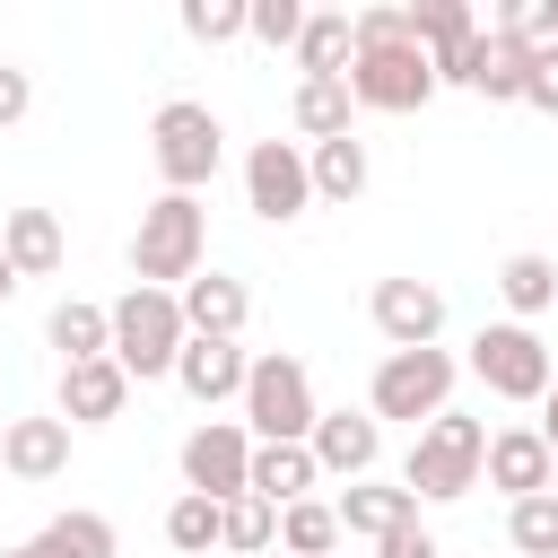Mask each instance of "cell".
I'll return each mask as SVG.
<instances>
[{
  "label": "cell",
  "instance_id": "d6986e66",
  "mask_svg": "<svg viewBox=\"0 0 558 558\" xmlns=\"http://www.w3.org/2000/svg\"><path fill=\"white\" fill-rule=\"evenodd\" d=\"M0 253L17 262V279H52V270H61V218H52V209H9Z\"/></svg>",
  "mask_w": 558,
  "mask_h": 558
},
{
  "label": "cell",
  "instance_id": "5bb4252c",
  "mask_svg": "<svg viewBox=\"0 0 558 558\" xmlns=\"http://www.w3.org/2000/svg\"><path fill=\"white\" fill-rule=\"evenodd\" d=\"M0 462H9V480H61L70 471V418H9Z\"/></svg>",
  "mask_w": 558,
  "mask_h": 558
},
{
  "label": "cell",
  "instance_id": "7a4b0ae2",
  "mask_svg": "<svg viewBox=\"0 0 558 558\" xmlns=\"http://www.w3.org/2000/svg\"><path fill=\"white\" fill-rule=\"evenodd\" d=\"M480 471H488V427L462 418V410H445V418L418 427V445H410V462H401V488H410V497H471Z\"/></svg>",
  "mask_w": 558,
  "mask_h": 558
},
{
  "label": "cell",
  "instance_id": "2e32d148",
  "mask_svg": "<svg viewBox=\"0 0 558 558\" xmlns=\"http://www.w3.org/2000/svg\"><path fill=\"white\" fill-rule=\"evenodd\" d=\"M244 375H253V357L235 340H183V357H174V384L192 401H227V392H244Z\"/></svg>",
  "mask_w": 558,
  "mask_h": 558
},
{
  "label": "cell",
  "instance_id": "4dcf8cb0",
  "mask_svg": "<svg viewBox=\"0 0 558 558\" xmlns=\"http://www.w3.org/2000/svg\"><path fill=\"white\" fill-rule=\"evenodd\" d=\"M506 532H514L523 558H558V497H549V488H541V497H514Z\"/></svg>",
  "mask_w": 558,
  "mask_h": 558
},
{
  "label": "cell",
  "instance_id": "7402d4cb",
  "mask_svg": "<svg viewBox=\"0 0 558 558\" xmlns=\"http://www.w3.org/2000/svg\"><path fill=\"white\" fill-rule=\"evenodd\" d=\"M314 488V445H253V497H270L279 514L305 506Z\"/></svg>",
  "mask_w": 558,
  "mask_h": 558
},
{
  "label": "cell",
  "instance_id": "60d3db41",
  "mask_svg": "<svg viewBox=\"0 0 558 558\" xmlns=\"http://www.w3.org/2000/svg\"><path fill=\"white\" fill-rule=\"evenodd\" d=\"M0 471H9V462H0Z\"/></svg>",
  "mask_w": 558,
  "mask_h": 558
},
{
  "label": "cell",
  "instance_id": "d6a6232c",
  "mask_svg": "<svg viewBox=\"0 0 558 558\" xmlns=\"http://www.w3.org/2000/svg\"><path fill=\"white\" fill-rule=\"evenodd\" d=\"M253 35H262V44H296V35H305V9H296V0H253Z\"/></svg>",
  "mask_w": 558,
  "mask_h": 558
},
{
  "label": "cell",
  "instance_id": "484cf974",
  "mask_svg": "<svg viewBox=\"0 0 558 558\" xmlns=\"http://www.w3.org/2000/svg\"><path fill=\"white\" fill-rule=\"evenodd\" d=\"M166 541H174L183 558H201V549H227V506H218V497H192V488H183V497L166 506Z\"/></svg>",
  "mask_w": 558,
  "mask_h": 558
},
{
  "label": "cell",
  "instance_id": "836d02e7",
  "mask_svg": "<svg viewBox=\"0 0 558 558\" xmlns=\"http://www.w3.org/2000/svg\"><path fill=\"white\" fill-rule=\"evenodd\" d=\"M523 105H541V113H558V44H549V52H532V78H523Z\"/></svg>",
  "mask_w": 558,
  "mask_h": 558
},
{
  "label": "cell",
  "instance_id": "ab89813d",
  "mask_svg": "<svg viewBox=\"0 0 558 558\" xmlns=\"http://www.w3.org/2000/svg\"><path fill=\"white\" fill-rule=\"evenodd\" d=\"M549 497H558V480H549Z\"/></svg>",
  "mask_w": 558,
  "mask_h": 558
},
{
  "label": "cell",
  "instance_id": "44dd1931",
  "mask_svg": "<svg viewBox=\"0 0 558 558\" xmlns=\"http://www.w3.org/2000/svg\"><path fill=\"white\" fill-rule=\"evenodd\" d=\"M296 61H305V78H349V61H357V17H349V9H323V17H305V35H296Z\"/></svg>",
  "mask_w": 558,
  "mask_h": 558
},
{
  "label": "cell",
  "instance_id": "83f0119b",
  "mask_svg": "<svg viewBox=\"0 0 558 558\" xmlns=\"http://www.w3.org/2000/svg\"><path fill=\"white\" fill-rule=\"evenodd\" d=\"M497 296H506L514 314H541V305H558V262H549V253H514V262L497 270Z\"/></svg>",
  "mask_w": 558,
  "mask_h": 558
},
{
  "label": "cell",
  "instance_id": "8fae6325",
  "mask_svg": "<svg viewBox=\"0 0 558 558\" xmlns=\"http://www.w3.org/2000/svg\"><path fill=\"white\" fill-rule=\"evenodd\" d=\"M375 331H384L392 349H436L445 296H436L427 279H384V288H375Z\"/></svg>",
  "mask_w": 558,
  "mask_h": 558
},
{
  "label": "cell",
  "instance_id": "9a60e30c",
  "mask_svg": "<svg viewBox=\"0 0 558 558\" xmlns=\"http://www.w3.org/2000/svg\"><path fill=\"white\" fill-rule=\"evenodd\" d=\"M122 401H131V375H122L113 357L61 366V418H78V427H105V418H122Z\"/></svg>",
  "mask_w": 558,
  "mask_h": 558
},
{
  "label": "cell",
  "instance_id": "e575fe53",
  "mask_svg": "<svg viewBox=\"0 0 558 558\" xmlns=\"http://www.w3.org/2000/svg\"><path fill=\"white\" fill-rule=\"evenodd\" d=\"M26 105H35V87H26V70H9V61H0V131H9V122H17Z\"/></svg>",
  "mask_w": 558,
  "mask_h": 558
},
{
  "label": "cell",
  "instance_id": "6da1fadb",
  "mask_svg": "<svg viewBox=\"0 0 558 558\" xmlns=\"http://www.w3.org/2000/svg\"><path fill=\"white\" fill-rule=\"evenodd\" d=\"M201 244H209V218H201V201L192 192H166V201H148L140 209V235H131V270H140V288H192L201 279Z\"/></svg>",
  "mask_w": 558,
  "mask_h": 558
},
{
  "label": "cell",
  "instance_id": "603a6c76",
  "mask_svg": "<svg viewBox=\"0 0 558 558\" xmlns=\"http://www.w3.org/2000/svg\"><path fill=\"white\" fill-rule=\"evenodd\" d=\"M523 78H532V52L514 44V35H480V70H471V87L480 96H497V105H523Z\"/></svg>",
  "mask_w": 558,
  "mask_h": 558
},
{
  "label": "cell",
  "instance_id": "ffe728a7",
  "mask_svg": "<svg viewBox=\"0 0 558 558\" xmlns=\"http://www.w3.org/2000/svg\"><path fill=\"white\" fill-rule=\"evenodd\" d=\"M401 523H418V497H410V488H375V480H349V488H340V532L384 541V532H401Z\"/></svg>",
  "mask_w": 558,
  "mask_h": 558
},
{
  "label": "cell",
  "instance_id": "74e56055",
  "mask_svg": "<svg viewBox=\"0 0 558 558\" xmlns=\"http://www.w3.org/2000/svg\"><path fill=\"white\" fill-rule=\"evenodd\" d=\"M9 288H17V262H9V253H0V305H9Z\"/></svg>",
  "mask_w": 558,
  "mask_h": 558
},
{
  "label": "cell",
  "instance_id": "7c38bea8",
  "mask_svg": "<svg viewBox=\"0 0 558 558\" xmlns=\"http://www.w3.org/2000/svg\"><path fill=\"white\" fill-rule=\"evenodd\" d=\"M488 480H497L506 497H541V488L558 480L549 436H541V427H497V436H488Z\"/></svg>",
  "mask_w": 558,
  "mask_h": 558
},
{
  "label": "cell",
  "instance_id": "d590c367",
  "mask_svg": "<svg viewBox=\"0 0 558 558\" xmlns=\"http://www.w3.org/2000/svg\"><path fill=\"white\" fill-rule=\"evenodd\" d=\"M375 549H384V558H436V541H427L418 523H401V532H384Z\"/></svg>",
  "mask_w": 558,
  "mask_h": 558
},
{
  "label": "cell",
  "instance_id": "8992f818",
  "mask_svg": "<svg viewBox=\"0 0 558 558\" xmlns=\"http://www.w3.org/2000/svg\"><path fill=\"white\" fill-rule=\"evenodd\" d=\"M148 140H157V174H166V192H201V183L218 174V148H227L218 113H209V105H192V96L157 105Z\"/></svg>",
  "mask_w": 558,
  "mask_h": 558
},
{
  "label": "cell",
  "instance_id": "8d00e7d4",
  "mask_svg": "<svg viewBox=\"0 0 558 558\" xmlns=\"http://www.w3.org/2000/svg\"><path fill=\"white\" fill-rule=\"evenodd\" d=\"M541 436H549V453H558V375H549V392H541Z\"/></svg>",
  "mask_w": 558,
  "mask_h": 558
},
{
  "label": "cell",
  "instance_id": "f1b7e54d",
  "mask_svg": "<svg viewBox=\"0 0 558 558\" xmlns=\"http://www.w3.org/2000/svg\"><path fill=\"white\" fill-rule=\"evenodd\" d=\"M279 541H288V558H331V541H340V506H288L279 514Z\"/></svg>",
  "mask_w": 558,
  "mask_h": 558
},
{
  "label": "cell",
  "instance_id": "ac0fdd59",
  "mask_svg": "<svg viewBox=\"0 0 558 558\" xmlns=\"http://www.w3.org/2000/svg\"><path fill=\"white\" fill-rule=\"evenodd\" d=\"M44 331H52V349H61V366H87V357H113V305H87V296H61Z\"/></svg>",
  "mask_w": 558,
  "mask_h": 558
},
{
  "label": "cell",
  "instance_id": "f35d334b",
  "mask_svg": "<svg viewBox=\"0 0 558 558\" xmlns=\"http://www.w3.org/2000/svg\"><path fill=\"white\" fill-rule=\"evenodd\" d=\"M0 558H35V549H0Z\"/></svg>",
  "mask_w": 558,
  "mask_h": 558
},
{
  "label": "cell",
  "instance_id": "cb8c5ba5",
  "mask_svg": "<svg viewBox=\"0 0 558 558\" xmlns=\"http://www.w3.org/2000/svg\"><path fill=\"white\" fill-rule=\"evenodd\" d=\"M26 549H35V558H113V523L78 506V514H52Z\"/></svg>",
  "mask_w": 558,
  "mask_h": 558
},
{
  "label": "cell",
  "instance_id": "4316f807",
  "mask_svg": "<svg viewBox=\"0 0 558 558\" xmlns=\"http://www.w3.org/2000/svg\"><path fill=\"white\" fill-rule=\"evenodd\" d=\"M305 166H314V201H357L366 192V148L357 140H323Z\"/></svg>",
  "mask_w": 558,
  "mask_h": 558
},
{
  "label": "cell",
  "instance_id": "277c9868",
  "mask_svg": "<svg viewBox=\"0 0 558 558\" xmlns=\"http://www.w3.org/2000/svg\"><path fill=\"white\" fill-rule=\"evenodd\" d=\"M314 384H305V366L296 357H253V375H244V427H253V445H305L314 436Z\"/></svg>",
  "mask_w": 558,
  "mask_h": 558
},
{
  "label": "cell",
  "instance_id": "3957f363",
  "mask_svg": "<svg viewBox=\"0 0 558 558\" xmlns=\"http://www.w3.org/2000/svg\"><path fill=\"white\" fill-rule=\"evenodd\" d=\"M192 323H183V296L174 288H131L113 305V366L122 375H174Z\"/></svg>",
  "mask_w": 558,
  "mask_h": 558
},
{
  "label": "cell",
  "instance_id": "d4e9b609",
  "mask_svg": "<svg viewBox=\"0 0 558 558\" xmlns=\"http://www.w3.org/2000/svg\"><path fill=\"white\" fill-rule=\"evenodd\" d=\"M349 105H357L349 78H305V87H296V131H305L314 148H323V140H349Z\"/></svg>",
  "mask_w": 558,
  "mask_h": 558
},
{
  "label": "cell",
  "instance_id": "30bf717a",
  "mask_svg": "<svg viewBox=\"0 0 558 558\" xmlns=\"http://www.w3.org/2000/svg\"><path fill=\"white\" fill-rule=\"evenodd\" d=\"M244 201H253V218L288 227V218L314 201V166H305V148H296V140H262V148L244 157Z\"/></svg>",
  "mask_w": 558,
  "mask_h": 558
},
{
  "label": "cell",
  "instance_id": "9c48e42d",
  "mask_svg": "<svg viewBox=\"0 0 558 558\" xmlns=\"http://www.w3.org/2000/svg\"><path fill=\"white\" fill-rule=\"evenodd\" d=\"M453 357L445 349H392L375 366V418H445Z\"/></svg>",
  "mask_w": 558,
  "mask_h": 558
},
{
  "label": "cell",
  "instance_id": "5b68a950",
  "mask_svg": "<svg viewBox=\"0 0 558 558\" xmlns=\"http://www.w3.org/2000/svg\"><path fill=\"white\" fill-rule=\"evenodd\" d=\"M349 96L375 105V113H418V105L436 96V61H427L410 35H392V44H357V61H349Z\"/></svg>",
  "mask_w": 558,
  "mask_h": 558
},
{
  "label": "cell",
  "instance_id": "52a82bcc",
  "mask_svg": "<svg viewBox=\"0 0 558 558\" xmlns=\"http://www.w3.org/2000/svg\"><path fill=\"white\" fill-rule=\"evenodd\" d=\"M471 375H480L497 401H541L549 375H558V357L541 349L532 323H488V331L471 340Z\"/></svg>",
  "mask_w": 558,
  "mask_h": 558
},
{
  "label": "cell",
  "instance_id": "f546056e",
  "mask_svg": "<svg viewBox=\"0 0 558 558\" xmlns=\"http://www.w3.org/2000/svg\"><path fill=\"white\" fill-rule=\"evenodd\" d=\"M183 35L192 44H235V35H253V0H183Z\"/></svg>",
  "mask_w": 558,
  "mask_h": 558
},
{
  "label": "cell",
  "instance_id": "1f68e13d",
  "mask_svg": "<svg viewBox=\"0 0 558 558\" xmlns=\"http://www.w3.org/2000/svg\"><path fill=\"white\" fill-rule=\"evenodd\" d=\"M279 541V506L270 497H235L227 506V549H270Z\"/></svg>",
  "mask_w": 558,
  "mask_h": 558
},
{
  "label": "cell",
  "instance_id": "4fadbf2b",
  "mask_svg": "<svg viewBox=\"0 0 558 558\" xmlns=\"http://www.w3.org/2000/svg\"><path fill=\"white\" fill-rule=\"evenodd\" d=\"M305 445H314V471H340V480H366V471H375V453H384L375 418H357V410H323Z\"/></svg>",
  "mask_w": 558,
  "mask_h": 558
},
{
  "label": "cell",
  "instance_id": "ba28073f",
  "mask_svg": "<svg viewBox=\"0 0 558 558\" xmlns=\"http://www.w3.org/2000/svg\"><path fill=\"white\" fill-rule=\"evenodd\" d=\"M183 488H192V497H218V506L253 497V427H244V418L192 427V436H183Z\"/></svg>",
  "mask_w": 558,
  "mask_h": 558
},
{
  "label": "cell",
  "instance_id": "e0dca14e",
  "mask_svg": "<svg viewBox=\"0 0 558 558\" xmlns=\"http://www.w3.org/2000/svg\"><path fill=\"white\" fill-rule=\"evenodd\" d=\"M244 314H253V296H244V279H192L183 288V323H192V340H235L244 331Z\"/></svg>",
  "mask_w": 558,
  "mask_h": 558
}]
</instances>
